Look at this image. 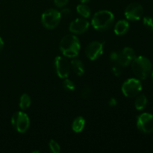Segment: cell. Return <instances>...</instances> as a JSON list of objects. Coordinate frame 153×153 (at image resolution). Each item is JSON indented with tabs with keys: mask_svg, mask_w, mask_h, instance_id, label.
I'll use <instances>...</instances> for the list:
<instances>
[{
	"mask_svg": "<svg viewBox=\"0 0 153 153\" xmlns=\"http://www.w3.org/2000/svg\"><path fill=\"white\" fill-rule=\"evenodd\" d=\"M137 126L140 131L149 134L153 131V115L143 113L137 117Z\"/></svg>",
	"mask_w": 153,
	"mask_h": 153,
	"instance_id": "cell-7",
	"label": "cell"
},
{
	"mask_svg": "<svg viewBox=\"0 0 153 153\" xmlns=\"http://www.w3.org/2000/svg\"><path fill=\"white\" fill-rule=\"evenodd\" d=\"M55 67L57 75L61 79H67L70 73V64L65 58L58 56L55 59Z\"/></svg>",
	"mask_w": 153,
	"mask_h": 153,
	"instance_id": "cell-8",
	"label": "cell"
},
{
	"mask_svg": "<svg viewBox=\"0 0 153 153\" xmlns=\"http://www.w3.org/2000/svg\"><path fill=\"white\" fill-rule=\"evenodd\" d=\"M91 94V90L89 87H85L82 89V93H81V96H82V98L84 99H86L90 97Z\"/></svg>",
	"mask_w": 153,
	"mask_h": 153,
	"instance_id": "cell-23",
	"label": "cell"
},
{
	"mask_svg": "<svg viewBox=\"0 0 153 153\" xmlns=\"http://www.w3.org/2000/svg\"><path fill=\"white\" fill-rule=\"evenodd\" d=\"M118 57V52H112L110 55V60L113 62L117 63V60Z\"/></svg>",
	"mask_w": 153,
	"mask_h": 153,
	"instance_id": "cell-26",
	"label": "cell"
},
{
	"mask_svg": "<svg viewBox=\"0 0 153 153\" xmlns=\"http://www.w3.org/2000/svg\"><path fill=\"white\" fill-rule=\"evenodd\" d=\"M63 85H64V88L69 91H73L76 89L75 84L73 83V81L70 80V79H65L63 82Z\"/></svg>",
	"mask_w": 153,
	"mask_h": 153,
	"instance_id": "cell-21",
	"label": "cell"
},
{
	"mask_svg": "<svg viewBox=\"0 0 153 153\" xmlns=\"http://www.w3.org/2000/svg\"><path fill=\"white\" fill-rule=\"evenodd\" d=\"M79 1H80L81 3H87L88 2V1H90L91 0H79Z\"/></svg>",
	"mask_w": 153,
	"mask_h": 153,
	"instance_id": "cell-30",
	"label": "cell"
},
{
	"mask_svg": "<svg viewBox=\"0 0 153 153\" xmlns=\"http://www.w3.org/2000/svg\"><path fill=\"white\" fill-rule=\"evenodd\" d=\"M88 28H89V22L87 19H83V18H78V19H74L70 23L69 30L72 33L81 34L86 32Z\"/></svg>",
	"mask_w": 153,
	"mask_h": 153,
	"instance_id": "cell-11",
	"label": "cell"
},
{
	"mask_svg": "<svg viewBox=\"0 0 153 153\" xmlns=\"http://www.w3.org/2000/svg\"><path fill=\"white\" fill-rule=\"evenodd\" d=\"M131 68L134 74L139 79L144 80L149 77L152 72V63L144 56L136 57L132 61Z\"/></svg>",
	"mask_w": 153,
	"mask_h": 153,
	"instance_id": "cell-3",
	"label": "cell"
},
{
	"mask_svg": "<svg viewBox=\"0 0 153 153\" xmlns=\"http://www.w3.org/2000/svg\"><path fill=\"white\" fill-rule=\"evenodd\" d=\"M3 48H4V42H3L1 37H0V52L3 50Z\"/></svg>",
	"mask_w": 153,
	"mask_h": 153,
	"instance_id": "cell-29",
	"label": "cell"
},
{
	"mask_svg": "<svg viewBox=\"0 0 153 153\" xmlns=\"http://www.w3.org/2000/svg\"><path fill=\"white\" fill-rule=\"evenodd\" d=\"M143 7L137 2H132L128 4L125 10V16L128 20L136 21L142 17Z\"/></svg>",
	"mask_w": 153,
	"mask_h": 153,
	"instance_id": "cell-10",
	"label": "cell"
},
{
	"mask_svg": "<svg viewBox=\"0 0 153 153\" xmlns=\"http://www.w3.org/2000/svg\"><path fill=\"white\" fill-rule=\"evenodd\" d=\"M31 97L28 94H25L21 96L20 100H19V108L22 110H25L31 105Z\"/></svg>",
	"mask_w": 153,
	"mask_h": 153,
	"instance_id": "cell-18",
	"label": "cell"
},
{
	"mask_svg": "<svg viewBox=\"0 0 153 153\" xmlns=\"http://www.w3.org/2000/svg\"><path fill=\"white\" fill-rule=\"evenodd\" d=\"M77 12L79 13V15L84 18H88L91 14V10L90 7L85 3H82V4H79L76 7Z\"/></svg>",
	"mask_w": 153,
	"mask_h": 153,
	"instance_id": "cell-15",
	"label": "cell"
},
{
	"mask_svg": "<svg viewBox=\"0 0 153 153\" xmlns=\"http://www.w3.org/2000/svg\"><path fill=\"white\" fill-rule=\"evenodd\" d=\"M131 62V60L125 55L123 52H118L117 60V64L120 67H127L129 65L130 63Z\"/></svg>",
	"mask_w": 153,
	"mask_h": 153,
	"instance_id": "cell-17",
	"label": "cell"
},
{
	"mask_svg": "<svg viewBox=\"0 0 153 153\" xmlns=\"http://www.w3.org/2000/svg\"><path fill=\"white\" fill-rule=\"evenodd\" d=\"M49 148H50V150L53 153H59L60 151H61L60 145L56 141H55V140H50L49 143Z\"/></svg>",
	"mask_w": 153,
	"mask_h": 153,
	"instance_id": "cell-22",
	"label": "cell"
},
{
	"mask_svg": "<svg viewBox=\"0 0 153 153\" xmlns=\"http://www.w3.org/2000/svg\"><path fill=\"white\" fill-rule=\"evenodd\" d=\"M114 22V16L109 10H103L97 12L91 21L93 27L97 31H104L109 29Z\"/></svg>",
	"mask_w": 153,
	"mask_h": 153,
	"instance_id": "cell-2",
	"label": "cell"
},
{
	"mask_svg": "<svg viewBox=\"0 0 153 153\" xmlns=\"http://www.w3.org/2000/svg\"><path fill=\"white\" fill-rule=\"evenodd\" d=\"M11 124L14 129L19 133L28 131L30 126V120L28 115L22 111L16 112L12 116Z\"/></svg>",
	"mask_w": 153,
	"mask_h": 153,
	"instance_id": "cell-5",
	"label": "cell"
},
{
	"mask_svg": "<svg viewBox=\"0 0 153 153\" xmlns=\"http://www.w3.org/2000/svg\"><path fill=\"white\" fill-rule=\"evenodd\" d=\"M142 90V84L137 79H128L122 85V92L124 96L129 98L136 97Z\"/></svg>",
	"mask_w": 153,
	"mask_h": 153,
	"instance_id": "cell-6",
	"label": "cell"
},
{
	"mask_svg": "<svg viewBox=\"0 0 153 153\" xmlns=\"http://www.w3.org/2000/svg\"><path fill=\"white\" fill-rule=\"evenodd\" d=\"M70 13V9H68V8L63 9V10L61 11V16H67V15H69V13Z\"/></svg>",
	"mask_w": 153,
	"mask_h": 153,
	"instance_id": "cell-28",
	"label": "cell"
},
{
	"mask_svg": "<svg viewBox=\"0 0 153 153\" xmlns=\"http://www.w3.org/2000/svg\"><path fill=\"white\" fill-rule=\"evenodd\" d=\"M122 52H123V53L125 54V55H126V56L128 57V58H129L131 61H132L133 60H134V58L137 57L136 56V53H135V52H134V50L131 47L124 48V49H123Z\"/></svg>",
	"mask_w": 153,
	"mask_h": 153,
	"instance_id": "cell-19",
	"label": "cell"
},
{
	"mask_svg": "<svg viewBox=\"0 0 153 153\" xmlns=\"http://www.w3.org/2000/svg\"><path fill=\"white\" fill-rule=\"evenodd\" d=\"M69 0H54V3L58 7H63L68 3Z\"/></svg>",
	"mask_w": 153,
	"mask_h": 153,
	"instance_id": "cell-24",
	"label": "cell"
},
{
	"mask_svg": "<svg viewBox=\"0 0 153 153\" xmlns=\"http://www.w3.org/2000/svg\"><path fill=\"white\" fill-rule=\"evenodd\" d=\"M61 19V12L55 9H48L41 16L42 24L47 29H54L59 25Z\"/></svg>",
	"mask_w": 153,
	"mask_h": 153,
	"instance_id": "cell-4",
	"label": "cell"
},
{
	"mask_svg": "<svg viewBox=\"0 0 153 153\" xmlns=\"http://www.w3.org/2000/svg\"><path fill=\"white\" fill-rule=\"evenodd\" d=\"M146 105H147V98L145 95L141 94L136 98L135 102H134V105H135L137 110H143L146 107Z\"/></svg>",
	"mask_w": 153,
	"mask_h": 153,
	"instance_id": "cell-16",
	"label": "cell"
},
{
	"mask_svg": "<svg viewBox=\"0 0 153 153\" xmlns=\"http://www.w3.org/2000/svg\"><path fill=\"white\" fill-rule=\"evenodd\" d=\"M70 67L73 70V71L79 76H82L85 73V66L80 60H72L71 63H70Z\"/></svg>",
	"mask_w": 153,
	"mask_h": 153,
	"instance_id": "cell-13",
	"label": "cell"
},
{
	"mask_svg": "<svg viewBox=\"0 0 153 153\" xmlns=\"http://www.w3.org/2000/svg\"><path fill=\"white\" fill-rule=\"evenodd\" d=\"M129 29V23L126 20L118 21L114 26V33L117 35H123L126 34Z\"/></svg>",
	"mask_w": 153,
	"mask_h": 153,
	"instance_id": "cell-12",
	"label": "cell"
},
{
	"mask_svg": "<svg viewBox=\"0 0 153 153\" xmlns=\"http://www.w3.org/2000/svg\"><path fill=\"white\" fill-rule=\"evenodd\" d=\"M117 101L116 100V99L115 98L110 99V100H109L108 102V105L110 107H114V106L117 105Z\"/></svg>",
	"mask_w": 153,
	"mask_h": 153,
	"instance_id": "cell-27",
	"label": "cell"
},
{
	"mask_svg": "<svg viewBox=\"0 0 153 153\" xmlns=\"http://www.w3.org/2000/svg\"><path fill=\"white\" fill-rule=\"evenodd\" d=\"M152 82H153V71L152 72Z\"/></svg>",
	"mask_w": 153,
	"mask_h": 153,
	"instance_id": "cell-31",
	"label": "cell"
},
{
	"mask_svg": "<svg viewBox=\"0 0 153 153\" xmlns=\"http://www.w3.org/2000/svg\"><path fill=\"white\" fill-rule=\"evenodd\" d=\"M143 23L147 29L153 31V18L150 16H145L143 19Z\"/></svg>",
	"mask_w": 153,
	"mask_h": 153,
	"instance_id": "cell-20",
	"label": "cell"
},
{
	"mask_svg": "<svg viewBox=\"0 0 153 153\" xmlns=\"http://www.w3.org/2000/svg\"><path fill=\"white\" fill-rule=\"evenodd\" d=\"M81 49L80 41L76 35L68 34L62 38L60 43V49L63 55L68 58H75Z\"/></svg>",
	"mask_w": 153,
	"mask_h": 153,
	"instance_id": "cell-1",
	"label": "cell"
},
{
	"mask_svg": "<svg viewBox=\"0 0 153 153\" xmlns=\"http://www.w3.org/2000/svg\"><path fill=\"white\" fill-rule=\"evenodd\" d=\"M85 126V120L82 117H78L73 120L72 124V129L74 132L80 133L83 131Z\"/></svg>",
	"mask_w": 153,
	"mask_h": 153,
	"instance_id": "cell-14",
	"label": "cell"
},
{
	"mask_svg": "<svg viewBox=\"0 0 153 153\" xmlns=\"http://www.w3.org/2000/svg\"><path fill=\"white\" fill-rule=\"evenodd\" d=\"M120 65H114L112 67V73L114 75L116 76H120L121 74V70H120Z\"/></svg>",
	"mask_w": 153,
	"mask_h": 153,
	"instance_id": "cell-25",
	"label": "cell"
},
{
	"mask_svg": "<svg viewBox=\"0 0 153 153\" xmlns=\"http://www.w3.org/2000/svg\"><path fill=\"white\" fill-rule=\"evenodd\" d=\"M103 49H104V43L100 41H93L87 46L85 53L90 60L94 61L102 55Z\"/></svg>",
	"mask_w": 153,
	"mask_h": 153,
	"instance_id": "cell-9",
	"label": "cell"
}]
</instances>
